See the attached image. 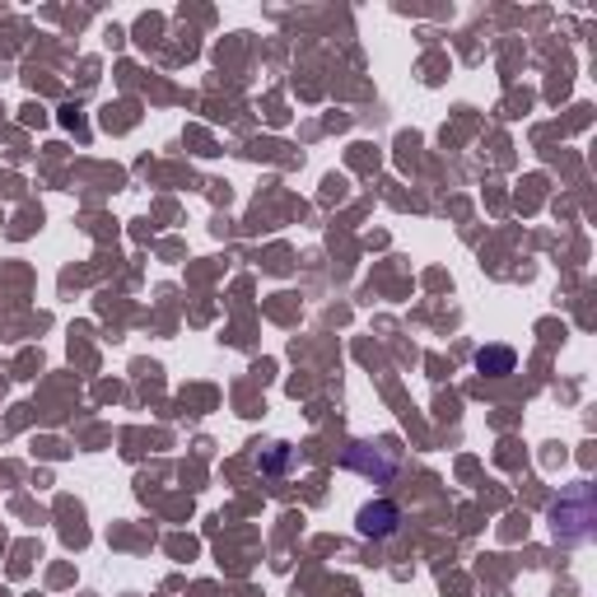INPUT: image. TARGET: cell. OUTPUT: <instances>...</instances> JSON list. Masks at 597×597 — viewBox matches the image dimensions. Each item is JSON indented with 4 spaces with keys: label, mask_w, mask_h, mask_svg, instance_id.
I'll list each match as a JSON object with an SVG mask.
<instances>
[{
    "label": "cell",
    "mask_w": 597,
    "mask_h": 597,
    "mask_svg": "<svg viewBox=\"0 0 597 597\" xmlns=\"http://www.w3.org/2000/svg\"><path fill=\"white\" fill-rule=\"evenodd\" d=\"M593 523H597V509H593V485H570L556 509H551V532L560 546H579L593 537Z\"/></svg>",
    "instance_id": "6da1fadb"
},
{
    "label": "cell",
    "mask_w": 597,
    "mask_h": 597,
    "mask_svg": "<svg viewBox=\"0 0 597 597\" xmlns=\"http://www.w3.org/2000/svg\"><path fill=\"white\" fill-rule=\"evenodd\" d=\"M397 528H402V509L392 505V499H373V505H365L359 518H355V532H359V537H369V542H383Z\"/></svg>",
    "instance_id": "7a4b0ae2"
},
{
    "label": "cell",
    "mask_w": 597,
    "mask_h": 597,
    "mask_svg": "<svg viewBox=\"0 0 597 597\" xmlns=\"http://www.w3.org/2000/svg\"><path fill=\"white\" fill-rule=\"evenodd\" d=\"M345 467H355V471H365V477L373 481H392L397 477V453L392 448H373V444H351V453H345Z\"/></svg>",
    "instance_id": "3957f363"
},
{
    "label": "cell",
    "mask_w": 597,
    "mask_h": 597,
    "mask_svg": "<svg viewBox=\"0 0 597 597\" xmlns=\"http://www.w3.org/2000/svg\"><path fill=\"white\" fill-rule=\"evenodd\" d=\"M477 369L491 373V379H505V373L518 369V355L509 351V345H481V351H477Z\"/></svg>",
    "instance_id": "277c9868"
},
{
    "label": "cell",
    "mask_w": 597,
    "mask_h": 597,
    "mask_svg": "<svg viewBox=\"0 0 597 597\" xmlns=\"http://www.w3.org/2000/svg\"><path fill=\"white\" fill-rule=\"evenodd\" d=\"M257 467L266 471V477H285V471L294 467V448L290 444H266L257 453Z\"/></svg>",
    "instance_id": "5b68a950"
}]
</instances>
